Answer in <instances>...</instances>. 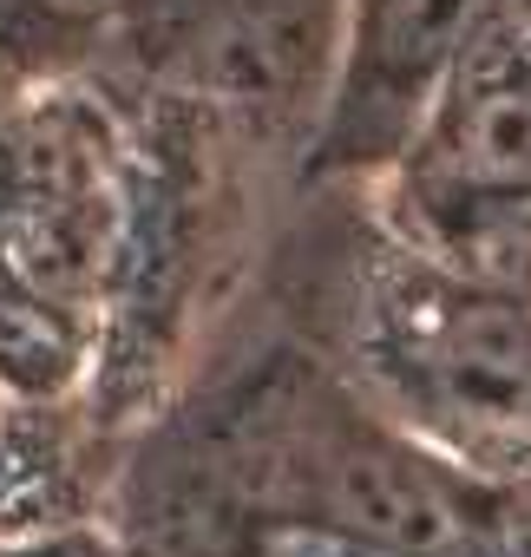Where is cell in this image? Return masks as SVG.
<instances>
[{
	"instance_id": "3957f363",
	"label": "cell",
	"mask_w": 531,
	"mask_h": 557,
	"mask_svg": "<svg viewBox=\"0 0 531 557\" xmlns=\"http://www.w3.org/2000/svg\"><path fill=\"white\" fill-rule=\"evenodd\" d=\"M531 184V53L485 66L433 125L420 190H505Z\"/></svg>"
},
{
	"instance_id": "277c9868",
	"label": "cell",
	"mask_w": 531,
	"mask_h": 557,
	"mask_svg": "<svg viewBox=\"0 0 531 557\" xmlns=\"http://www.w3.org/2000/svg\"><path fill=\"white\" fill-rule=\"evenodd\" d=\"M427 243L446 275L531 296V184L505 190H420Z\"/></svg>"
},
{
	"instance_id": "5b68a950",
	"label": "cell",
	"mask_w": 531,
	"mask_h": 557,
	"mask_svg": "<svg viewBox=\"0 0 531 557\" xmlns=\"http://www.w3.org/2000/svg\"><path fill=\"white\" fill-rule=\"evenodd\" d=\"M492 0H374L368 14V79L394 99L407 86H427L472 34V21Z\"/></svg>"
},
{
	"instance_id": "52a82bcc",
	"label": "cell",
	"mask_w": 531,
	"mask_h": 557,
	"mask_svg": "<svg viewBox=\"0 0 531 557\" xmlns=\"http://www.w3.org/2000/svg\"><path fill=\"white\" fill-rule=\"evenodd\" d=\"M472 557H531V492L472 505Z\"/></svg>"
},
{
	"instance_id": "8992f818",
	"label": "cell",
	"mask_w": 531,
	"mask_h": 557,
	"mask_svg": "<svg viewBox=\"0 0 531 557\" xmlns=\"http://www.w3.org/2000/svg\"><path fill=\"white\" fill-rule=\"evenodd\" d=\"M256 557H420V550L361 537V531L329 524V518H302V524H270L262 544H256Z\"/></svg>"
},
{
	"instance_id": "6da1fadb",
	"label": "cell",
	"mask_w": 531,
	"mask_h": 557,
	"mask_svg": "<svg viewBox=\"0 0 531 557\" xmlns=\"http://www.w3.org/2000/svg\"><path fill=\"white\" fill-rule=\"evenodd\" d=\"M387 374L420 426L472 459L531 453V296L427 283L387 315Z\"/></svg>"
},
{
	"instance_id": "ba28073f",
	"label": "cell",
	"mask_w": 531,
	"mask_h": 557,
	"mask_svg": "<svg viewBox=\"0 0 531 557\" xmlns=\"http://www.w3.org/2000/svg\"><path fill=\"white\" fill-rule=\"evenodd\" d=\"M60 8H112V0H60Z\"/></svg>"
},
{
	"instance_id": "7a4b0ae2",
	"label": "cell",
	"mask_w": 531,
	"mask_h": 557,
	"mask_svg": "<svg viewBox=\"0 0 531 557\" xmlns=\"http://www.w3.org/2000/svg\"><path fill=\"white\" fill-rule=\"evenodd\" d=\"M322 518L361 537L420 550V557H466L472 550V498L427 459L394 440H361L329 453Z\"/></svg>"
}]
</instances>
